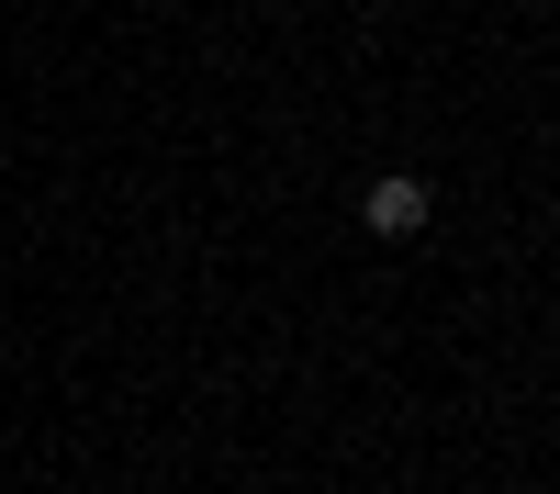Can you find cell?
Masks as SVG:
<instances>
[{
	"instance_id": "obj_1",
	"label": "cell",
	"mask_w": 560,
	"mask_h": 494,
	"mask_svg": "<svg viewBox=\"0 0 560 494\" xmlns=\"http://www.w3.org/2000/svg\"><path fill=\"white\" fill-rule=\"evenodd\" d=\"M427 225V180H370V237H415Z\"/></svg>"
}]
</instances>
